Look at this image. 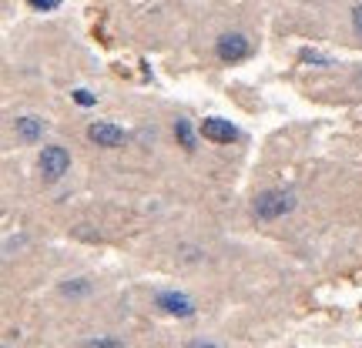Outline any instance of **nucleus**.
Here are the masks:
<instances>
[{
  "label": "nucleus",
  "mask_w": 362,
  "mask_h": 348,
  "mask_svg": "<svg viewBox=\"0 0 362 348\" xmlns=\"http://www.w3.org/2000/svg\"><path fill=\"white\" fill-rule=\"evenodd\" d=\"M352 24H356V31L362 34V3L356 7V10H352Z\"/></svg>",
  "instance_id": "14"
},
{
  "label": "nucleus",
  "mask_w": 362,
  "mask_h": 348,
  "mask_svg": "<svg viewBox=\"0 0 362 348\" xmlns=\"http://www.w3.org/2000/svg\"><path fill=\"white\" fill-rule=\"evenodd\" d=\"M248 51H252V44H248L245 34H225V37H218V44H215V54H218V60H225V64L245 60Z\"/></svg>",
  "instance_id": "3"
},
{
  "label": "nucleus",
  "mask_w": 362,
  "mask_h": 348,
  "mask_svg": "<svg viewBox=\"0 0 362 348\" xmlns=\"http://www.w3.org/2000/svg\"><path fill=\"white\" fill-rule=\"evenodd\" d=\"M81 348H124V342L121 338H111V335H97V338L81 342Z\"/></svg>",
  "instance_id": "9"
},
{
  "label": "nucleus",
  "mask_w": 362,
  "mask_h": 348,
  "mask_svg": "<svg viewBox=\"0 0 362 348\" xmlns=\"http://www.w3.org/2000/svg\"><path fill=\"white\" fill-rule=\"evenodd\" d=\"M88 288H91V285H88V281H81V278H77L74 285H71V281H67V285H60V291H64V295H84Z\"/></svg>",
  "instance_id": "10"
},
{
  "label": "nucleus",
  "mask_w": 362,
  "mask_h": 348,
  "mask_svg": "<svg viewBox=\"0 0 362 348\" xmlns=\"http://www.w3.org/2000/svg\"><path fill=\"white\" fill-rule=\"evenodd\" d=\"M74 101L81 107H91V104H94V94H91V91H74Z\"/></svg>",
  "instance_id": "11"
},
{
  "label": "nucleus",
  "mask_w": 362,
  "mask_h": 348,
  "mask_svg": "<svg viewBox=\"0 0 362 348\" xmlns=\"http://www.w3.org/2000/svg\"><path fill=\"white\" fill-rule=\"evenodd\" d=\"M302 60H312V64H329V58L315 54V51H302Z\"/></svg>",
  "instance_id": "13"
},
{
  "label": "nucleus",
  "mask_w": 362,
  "mask_h": 348,
  "mask_svg": "<svg viewBox=\"0 0 362 348\" xmlns=\"http://www.w3.org/2000/svg\"><path fill=\"white\" fill-rule=\"evenodd\" d=\"M292 208H295V194L292 191L272 188V191H262L255 198V218H258V221H279V218H286Z\"/></svg>",
  "instance_id": "1"
},
{
  "label": "nucleus",
  "mask_w": 362,
  "mask_h": 348,
  "mask_svg": "<svg viewBox=\"0 0 362 348\" xmlns=\"http://www.w3.org/2000/svg\"><path fill=\"white\" fill-rule=\"evenodd\" d=\"M154 305L161 311H168V315H174V318H191V315H195L191 298H185L181 291H158V295H154Z\"/></svg>",
  "instance_id": "4"
},
{
  "label": "nucleus",
  "mask_w": 362,
  "mask_h": 348,
  "mask_svg": "<svg viewBox=\"0 0 362 348\" xmlns=\"http://www.w3.org/2000/svg\"><path fill=\"white\" fill-rule=\"evenodd\" d=\"M201 137H208L215 144H231V141H238V128L231 121H222V117H205L201 121Z\"/></svg>",
  "instance_id": "5"
},
{
  "label": "nucleus",
  "mask_w": 362,
  "mask_h": 348,
  "mask_svg": "<svg viewBox=\"0 0 362 348\" xmlns=\"http://www.w3.org/2000/svg\"><path fill=\"white\" fill-rule=\"evenodd\" d=\"M174 137L181 141V148H185V151H195V134H191L188 121H178V124H174Z\"/></svg>",
  "instance_id": "8"
},
{
  "label": "nucleus",
  "mask_w": 362,
  "mask_h": 348,
  "mask_svg": "<svg viewBox=\"0 0 362 348\" xmlns=\"http://www.w3.org/2000/svg\"><path fill=\"white\" fill-rule=\"evenodd\" d=\"M14 128H17V137L20 141H40V134H44V121L40 117H17L14 121Z\"/></svg>",
  "instance_id": "7"
},
{
  "label": "nucleus",
  "mask_w": 362,
  "mask_h": 348,
  "mask_svg": "<svg viewBox=\"0 0 362 348\" xmlns=\"http://www.w3.org/2000/svg\"><path fill=\"white\" fill-rule=\"evenodd\" d=\"M188 348H215V345H211V342H191Z\"/></svg>",
  "instance_id": "15"
},
{
  "label": "nucleus",
  "mask_w": 362,
  "mask_h": 348,
  "mask_svg": "<svg viewBox=\"0 0 362 348\" xmlns=\"http://www.w3.org/2000/svg\"><path fill=\"white\" fill-rule=\"evenodd\" d=\"M38 168H40V174H44L47 181H60L64 174L71 171V155H67L64 148H58V144H51V148L40 151Z\"/></svg>",
  "instance_id": "2"
},
{
  "label": "nucleus",
  "mask_w": 362,
  "mask_h": 348,
  "mask_svg": "<svg viewBox=\"0 0 362 348\" xmlns=\"http://www.w3.org/2000/svg\"><path fill=\"white\" fill-rule=\"evenodd\" d=\"M88 137L94 141L97 148H121L124 144V131L117 124H111V121H94L88 128Z\"/></svg>",
  "instance_id": "6"
},
{
  "label": "nucleus",
  "mask_w": 362,
  "mask_h": 348,
  "mask_svg": "<svg viewBox=\"0 0 362 348\" xmlns=\"http://www.w3.org/2000/svg\"><path fill=\"white\" fill-rule=\"evenodd\" d=\"M60 0H31V7H38V10H54Z\"/></svg>",
  "instance_id": "12"
}]
</instances>
